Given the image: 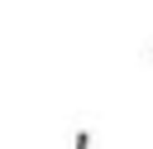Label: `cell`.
Masks as SVG:
<instances>
[{"label": "cell", "mask_w": 153, "mask_h": 149, "mask_svg": "<svg viewBox=\"0 0 153 149\" xmlns=\"http://www.w3.org/2000/svg\"><path fill=\"white\" fill-rule=\"evenodd\" d=\"M67 149H96V130H91L86 115L72 120V130H67Z\"/></svg>", "instance_id": "1"}]
</instances>
